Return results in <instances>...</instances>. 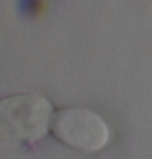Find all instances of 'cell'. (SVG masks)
Listing matches in <instances>:
<instances>
[{
    "label": "cell",
    "mask_w": 152,
    "mask_h": 159,
    "mask_svg": "<svg viewBox=\"0 0 152 159\" xmlns=\"http://www.w3.org/2000/svg\"><path fill=\"white\" fill-rule=\"evenodd\" d=\"M52 107L39 93H15L0 100V144L36 143L51 131Z\"/></svg>",
    "instance_id": "1"
},
{
    "label": "cell",
    "mask_w": 152,
    "mask_h": 159,
    "mask_svg": "<svg viewBox=\"0 0 152 159\" xmlns=\"http://www.w3.org/2000/svg\"><path fill=\"white\" fill-rule=\"evenodd\" d=\"M51 133L74 149L97 152L106 146L110 128L98 113L82 107H66L54 111Z\"/></svg>",
    "instance_id": "2"
}]
</instances>
